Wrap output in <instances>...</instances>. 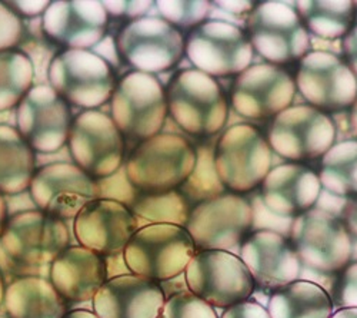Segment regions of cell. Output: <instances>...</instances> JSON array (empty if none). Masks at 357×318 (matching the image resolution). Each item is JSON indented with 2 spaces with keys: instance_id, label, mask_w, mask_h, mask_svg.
<instances>
[{
  "instance_id": "6da1fadb",
  "label": "cell",
  "mask_w": 357,
  "mask_h": 318,
  "mask_svg": "<svg viewBox=\"0 0 357 318\" xmlns=\"http://www.w3.org/2000/svg\"><path fill=\"white\" fill-rule=\"evenodd\" d=\"M197 154L183 136L159 133L135 148L126 164L130 185L142 194L174 191L190 180Z\"/></svg>"
},
{
  "instance_id": "7a4b0ae2",
  "label": "cell",
  "mask_w": 357,
  "mask_h": 318,
  "mask_svg": "<svg viewBox=\"0 0 357 318\" xmlns=\"http://www.w3.org/2000/svg\"><path fill=\"white\" fill-rule=\"evenodd\" d=\"M167 110L185 132L207 138L219 133L229 117L227 98L218 80L197 69L176 73L166 89Z\"/></svg>"
},
{
  "instance_id": "3957f363",
  "label": "cell",
  "mask_w": 357,
  "mask_h": 318,
  "mask_svg": "<svg viewBox=\"0 0 357 318\" xmlns=\"http://www.w3.org/2000/svg\"><path fill=\"white\" fill-rule=\"evenodd\" d=\"M196 250L185 226L149 224L136 231L123 256L135 275L158 282L176 278L186 271Z\"/></svg>"
},
{
  "instance_id": "277c9868",
  "label": "cell",
  "mask_w": 357,
  "mask_h": 318,
  "mask_svg": "<svg viewBox=\"0 0 357 318\" xmlns=\"http://www.w3.org/2000/svg\"><path fill=\"white\" fill-rule=\"evenodd\" d=\"M213 166L223 188L243 195L260 187L272 169V150L257 128L234 125L220 136Z\"/></svg>"
},
{
  "instance_id": "5b68a950",
  "label": "cell",
  "mask_w": 357,
  "mask_h": 318,
  "mask_svg": "<svg viewBox=\"0 0 357 318\" xmlns=\"http://www.w3.org/2000/svg\"><path fill=\"white\" fill-rule=\"evenodd\" d=\"M289 241L303 267L319 274H339L353 255V238L344 222L324 210L294 218Z\"/></svg>"
},
{
  "instance_id": "8992f818",
  "label": "cell",
  "mask_w": 357,
  "mask_h": 318,
  "mask_svg": "<svg viewBox=\"0 0 357 318\" xmlns=\"http://www.w3.org/2000/svg\"><path fill=\"white\" fill-rule=\"evenodd\" d=\"M110 108L121 133L139 142L159 135L169 112L166 91L158 78L136 71L116 85Z\"/></svg>"
},
{
  "instance_id": "52a82bcc",
  "label": "cell",
  "mask_w": 357,
  "mask_h": 318,
  "mask_svg": "<svg viewBox=\"0 0 357 318\" xmlns=\"http://www.w3.org/2000/svg\"><path fill=\"white\" fill-rule=\"evenodd\" d=\"M255 225L253 207L243 195L219 194L203 199L190 210L186 224L200 251H230L241 247Z\"/></svg>"
},
{
  "instance_id": "ba28073f",
  "label": "cell",
  "mask_w": 357,
  "mask_h": 318,
  "mask_svg": "<svg viewBox=\"0 0 357 318\" xmlns=\"http://www.w3.org/2000/svg\"><path fill=\"white\" fill-rule=\"evenodd\" d=\"M248 38L255 52L272 65L302 61L310 52L309 32L294 8L283 2H260L250 12Z\"/></svg>"
},
{
  "instance_id": "9c48e42d",
  "label": "cell",
  "mask_w": 357,
  "mask_h": 318,
  "mask_svg": "<svg viewBox=\"0 0 357 318\" xmlns=\"http://www.w3.org/2000/svg\"><path fill=\"white\" fill-rule=\"evenodd\" d=\"M185 278L189 291L213 308L227 310L249 300L256 287L241 256L230 251L196 252L185 271Z\"/></svg>"
},
{
  "instance_id": "30bf717a",
  "label": "cell",
  "mask_w": 357,
  "mask_h": 318,
  "mask_svg": "<svg viewBox=\"0 0 357 318\" xmlns=\"http://www.w3.org/2000/svg\"><path fill=\"white\" fill-rule=\"evenodd\" d=\"M52 88L68 103L92 110L110 101L116 80L102 56L83 49H66L49 66Z\"/></svg>"
},
{
  "instance_id": "8fae6325",
  "label": "cell",
  "mask_w": 357,
  "mask_h": 318,
  "mask_svg": "<svg viewBox=\"0 0 357 318\" xmlns=\"http://www.w3.org/2000/svg\"><path fill=\"white\" fill-rule=\"evenodd\" d=\"M122 59L143 73L166 72L185 55L182 32L162 17H139L122 27L116 39Z\"/></svg>"
},
{
  "instance_id": "7c38bea8",
  "label": "cell",
  "mask_w": 357,
  "mask_h": 318,
  "mask_svg": "<svg viewBox=\"0 0 357 318\" xmlns=\"http://www.w3.org/2000/svg\"><path fill=\"white\" fill-rule=\"evenodd\" d=\"M266 138L278 155L302 164L323 157L335 145L336 125L327 113L301 105L275 117Z\"/></svg>"
},
{
  "instance_id": "4fadbf2b",
  "label": "cell",
  "mask_w": 357,
  "mask_h": 318,
  "mask_svg": "<svg viewBox=\"0 0 357 318\" xmlns=\"http://www.w3.org/2000/svg\"><path fill=\"white\" fill-rule=\"evenodd\" d=\"M253 52L243 29L223 20H206L195 27L185 48L195 68L212 78L241 75L252 65Z\"/></svg>"
},
{
  "instance_id": "5bb4252c",
  "label": "cell",
  "mask_w": 357,
  "mask_h": 318,
  "mask_svg": "<svg viewBox=\"0 0 357 318\" xmlns=\"http://www.w3.org/2000/svg\"><path fill=\"white\" fill-rule=\"evenodd\" d=\"M69 150L75 165L93 180H105L121 169L125 139L112 118L99 110H84L73 121Z\"/></svg>"
},
{
  "instance_id": "9a60e30c",
  "label": "cell",
  "mask_w": 357,
  "mask_h": 318,
  "mask_svg": "<svg viewBox=\"0 0 357 318\" xmlns=\"http://www.w3.org/2000/svg\"><path fill=\"white\" fill-rule=\"evenodd\" d=\"M294 83L309 105L324 113L349 109L357 99V76L332 52H309L299 64Z\"/></svg>"
},
{
  "instance_id": "2e32d148",
  "label": "cell",
  "mask_w": 357,
  "mask_h": 318,
  "mask_svg": "<svg viewBox=\"0 0 357 318\" xmlns=\"http://www.w3.org/2000/svg\"><path fill=\"white\" fill-rule=\"evenodd\" d=\"M17 131L33 151L52 154L69 140L72 112L52 86L35 85L17 105Z\"/></svg>"
},
{
  "instance_id": "e0dca14e",
  "label": "cell",
  "mask_w": 357,
  "mask_h": 318,
  "mask_svg": "<svg viewBox=\"0 0 357 318\" xmlns=\"http://www.w3.org/2000/svg\"><path fill=\"white\" fill-rule=\"evenodd\" d=\"M69 229L62 219L33 210L12 217L0 240L16 263L46 266L69 247Z\"/></svg>"
},
{
  "instance_id": "ac0fdd59",
  "label": "cell",
  "mask_w": 357,
  "mask_h": 318,
  "mask_svg": "<svg viewBox=\"0 0 357 318\" xmlns=\"http://www.w3.org/2000/svg\"><path fill=\"white\" fill-rule=\"evenodd\" d=\"M294 94L296 83L290 72L283 66L259 64L236 76L230 99L242 117L267 120L290 108Z\"/></svg>"
},
{
  "instance_id": "d6986e66",
  "label": "cell",
  "mask_w": 357,
  "mask_h": 318,
  "mask_svg": "<svg viewBox=\"0 0 357 318\" xmlns=\"http://www.w3.org/2000/svg\"><path fill=\"white\" fill-rule=\"evenodd\" d=\"M39 211L57 219L76 218L98 198V184L73 164H52L36 171L29 187Z\"/></svg>"
},
{
  "instance_id": "ffe728a7",
  "label": "cell",
  "mask_w": 357,
  "mask_h": 318,
  "mask_svg": "<svg viewBox=\"0 0 357 318\" xmlns=\"http://www.w3.org/2000/svg\"><path fill=\"white\" fill-rule=\"evenodd\" d=\"M241 259L255 284L267 290L299 280L303 264L286 236L272 229H256L241 245Z\"/></svg>"
},
{
  "instance_id": "44dd1931",
  "label": "cell",
  "mask_w": 357,
  "mask_h": 318,
  "mask_svg": "<svg viewBox=\"0 0 357 318\" xmlns=\"http://www.w3.org/2000/svg\"><path fill=\"white\" fill-rule=\"evenodd\" d=\"M137 231V218L128 205L114 199L96 198L75 218V234L82 247L99 255L125 251Z\"/></svg>"
},
{
  "instance_id": "7402d4cb",
  "label": "cell",
  "mask_w": 357,
  "mask_h": 318,
  "mask_svg": "<svg viewBox=\"0 0 357 318\" xmlns=\"http://www.w3.org/2000/svg\"><path fill=\"white\" fill-rule=\"evenodd\" d=\"M109 23V15L96 0H56L43 13V31L68 49L87 50L98 45Z\"/></svg>"
},
{
  "instance_id": "603a6c76",
  "label": "cell",
  "mask_w": 357,
  "mask_h": 318,
  "mask_svg": "<svg viewBox=\"0 0 357 318\" xmlns=\"http://www.w3.org/2000/svg\"><path fill=\"white\" fill-rule=\"evenodd\" d=\"M264 208L283 218H297L317 204L321 182L305 164L289 162L269 171L260 185Z\"/></svg>"
},
{
  "instance_id": "cb8c5ba5",
  "label": "cell",
  "mask_w": 357,
  "mask_h": 318,
  "mask_svg": "<svg viewBox=\"0 0 357 318\" xmlns=\"http://www.w3.org/2000/svg\"><path fill=\"white\" fill-rule=\"evenodd\" d=\"M166 301L163 288L140 275H121L106 281L93 298L99 318H159Z\"/></svg>"
},
{
  "instance_id": "d4e9b609",
  "label": "cell",
  "mask_w": 357,
  "mask_h": 318,
  "mask_svg": "<svg viewBox=\"0 0 357 318\" xmlns=\"http://www.w3.org/2000/svg\"><path fill=\"white\" fill-rule=\"evenodd\" d=\"M106 264L102 255L82 245L68 247L50 264V282L65 300L95 298L106 282Z\"/></svg>"
},
{
  "instance_id": "484cf974",
  "label": "cell",
  "mask_w": 357,
  "mask_h": 318,
  "mask_svg": "<svg viewBox=\"0 0 357 318\" xmlns=\"http://www.w3.org/2000/svg\"><path fill=\"white\" fill-rule=\"evenodd\" d=\"M9 318H63L66 300L53 284L40 277H20L6 287Z\"/></svg>"
},
{
  "instance_id": "4316f807",
  "label": "cell",
  "mask_w": 357,
  "mask_h": 318,
  "mask_svg": "<svg viewBox=\"0 0 357 318\" xmlns=\"http://www.w3.org/2000/svg\"><path fill=\"white\" fill-rule=\"evenodd\" d=\"M266 308L272 318H331L333 301L320 284L299 278L275 290Z\"/></svg>"
},
{
  "instance_id": "83f0119b",
  "label": "cell",
  "mask_w": 357,
  "mask_h": 318,
  "mask_svg": "<svg viewBox=\"0 0 357 318\" xmlns=\"http://www.w3.org/2000/svg\"><path fill=\"white\" fill-rule=\"evenodd\" d=\"M35 173V151L16 128L0 125V194H22L31 187Z\"/></svg>"
},
{
  "instance_id": "f1b7e54d",
  "label": "cell",
  "mask_w": 357,
  "mask_h": 318,
  "mask_svg": "<svg viewBox=\"0 0 357 318\" xmlns=\"http://www.w3.org/2000/svg\"><path fill=\"white\" fill-rule=\"evenodd\" d=\"M294 9L306 31L321 39L344 38L356 20V5L350 0H301Z\"/></svg>"
},
{
  "instance_id": "f546056e",
  "label": "cell",
  "mask_w": 357,
  "mask_h": 318,
  "mask_svg": "<svg viewBox=\"0 0 357 318\" xmlns=\"http://www.w3.org/2000/svg\"><path fill=\"white\" fill-rule=\"evenodd\" d=\"M321 187L339 196H357V139L343 140L327 151L320 161Z\"/></svg>"
},
{
  "instance_id": "4dcf8cb0",
  "label": "cell",
  "mask_w": 357,
  "mask_h": 318,
  "mask_svg": "<svg viewBox=\"0 0 357 318\" xmlns=\"http://www.w3.org/2000/svg\"><path fill=\"white\" fill-rule=\"evenodd\" d=\"M35 65L19 50L0 52V112L17 106L33 88Z\"/></svg>"
},
{
  "instance_id": "1f68e13d",
  "label": "cell",
  "mask_w": 357,
  "mask_h": 318,
  "mask_svg": "<svg viewBox=\"0 0 357 318\" xmlns=\"http://www.w3.org/2000/svg\"><path fill=\"white\" fill-rule=\"evenodd\" d=\"M129 210L135 217L151 221L152 224H173L186 226L190 207L189 199L183 192H151L137 194Z\"/></svg>"
},
{
  "instance_id": "d6a6232c",
  "label": "cell",
  "mask_w": 357,
  "mask_h": 318,
  "mask_svg": "<svg viewBox=\"0 0 357 318\" xmlns=\"http://www.w3.org/2000/svg\"><path fill=\"white\" fill-rule=\"evenodd\" d=\"M162 19L176 29H193L204 23L212 12L207 0H160L155 3Z\"/></svg>"
},
{
  "instance_id": "836d02e7",
  "label": "cell",
  "mask_w": 357,
  "mask_h": 318,
  "mask_svg": "<svg viewBox=\"0 0 357 318\" xmlns=\"http://www.w3.org/2000/svg\"><path fill=\"white\" fill-rule=\"evenodd\" d=\"M159 318H219L212 305L190 291H178L166 298Z\"/></svg>"
},
{
  "instance_id": "e575fe53",
  "label": "cell",
  "mask_w": 357,
  "mask_h": 318,
  "mask_svg": "<svg viewBox=\"0 0 357 318\" xmlns=\"http://www.w3.org/2000/svg\"><path fill=\"white\" fill-rule=\"evenodd\" d=\"M333 305L357 308V261H350L335 280L332 288Z\"/></svg>"
},
{
  "instance_id": "d590c367",
  "label": "cell",
  "mask_w": 357,
  "mask_h": 318,
  "mask_svg": "<svg viewBox=\"0 0 357 318\" xmlns=\"http://www.w3.org/2000/svg\"><path fill=\"white\" fill-rule=\"evenodd\" d=\"M23 38V23L20 16L0 2V52L13 50Z\"/></svg>"
},
{
  "instance_id": "8d00e7d4",
  "label": "cell",
  "mask_w": 357,
  "mask_h": 318,
  "mask_svg": "<svg viewBox=\"0 0 357 318\" xmlns=\"http://www.w3.org/2000/svg\"><path fill=\"white\" fill-rule=\"evenodd\" d=\"M153 2H146V0H116V2H102V6L107 12V15H113L116 17H129L139 19L151 9Z\"/></svg>"
},
{
  "instance_id": "74e56055",
  "label": "cell",
  "mask_w": 357,
  "mask_h": 318,
  "mask_svg": "<svg viewBox=\"0 0 357 318\" xmlns=\"http://www.w3.org/2000/svg\"><path fill=\"white\" fill-rule=\"evenodd\" d=\"M222 318H272L264 305L256 301L246 300L225 311Z\"/></svg>"
},
{
  "instance_id": "f35d334b",
  "label": "cell",
  "mask_w": 357,
  "mask_h": 318,
  "mask_svg": "<svg viewBox=\"0 0 357 318\" xmlns=\"http://www.w3.org/2000/svg\"><path fill=\"white\" fill-rule=\"evenodd\" d=\"M343 52L346 57V64L357 75V24H354L350 32L343 39Z\"/></svg>"
},
{
  "instance_id": "ab89813d",
  "label": "cell",
  "mask_w": 357,
  "mask_h": 318,
  "mask_svg": "<svg viewBox=\"0 0 357 318\" xmlns=\"http://www.w3.org/2000/svg\"><path fill=\"white\" fill-rule=\"evenodd\" d=\"M12 5L24 16H39L46 12L50 2L47 0H17L12 2Z\"/></svg>"
},
{
  "instance_id": "60d3db41",
  "label": "cell",
  "mask_w": 357,
  "mask_h": 318,
  "mask_svg": "<svg viewBox=\"0 0 357 318\" xmlns=\"http://www.w3.org/2000/svg\"><path fill=\"white\" fill-rule=\"evenodd\" d=\"M344 225L350 233L351 238L357 241V196L350 202L344 211Z\"/></svg>"
},
{
  "instance_id": "b9f144b4",
  "label": "cell",
  "mask_w": 357,
  "mask_h": 318,
  "mask_svg": "<svg viewBox=\"0 0 357 318\" xmlns=\"http://www.w3.org/2000/svg\"><path fill=\"white\" fill-rule=\"evenodd\" d=\"M216 6H220L222 9L227 12H236V13H242V12H252L253 8L256 6L253 2H215Z\"/></svg>"
},
{
  "instance_id": "7bdbcfd3",
  "label": "cell",
  "mask_w": 357,
  "mask_h": 318,
  "mask_svg": "<svg viewBox=\"0 0 357 318\" xmlns=\"http://www.w3.org/2000/svg\"><path fill=\"white\" fill-rule=\"evenodd\" d=\"M8 222V208H6V201L3 195L0 194V238L3 236V231Z\"/></svg>"
},
{
  "instance_id": "ee69618b",
  "label": "cell",
  "mask_w": 357,
  "mask_h": 318,
  "mask_svg": "<svg viewBox=\"0 0 357 318\" xmlns=\"http://www.w3.org/2000/svg\"><path fill=\"white\" fill-rule=\"evenodd\" d=\"M63 318H99L95 312L84 311V310H75L70 312H66Z\"/></svg>"
},
{
  "instance_id": "f6af8a7d",
  "label": "cell",
  "mask_w": 357,
  "mask_h": 318,
  "mask_svg": "<svg viewBox=\"0 0 357 318\" xmlns=\"http://www.w3.org/2000/svg\"><path fill=\"white\" fill-rule=\"evenodd\" d=\"M331 318H357V308H340Z\"/></svg>"
},
{
  "instance_id": "bcb514c9",
  "label": "cell",
  "mask_w": 357,
  "mask_h": 318,
  "mask_svg": "<svg viewBox=\"0 0 357 318\" xmlns=\"http://www.w3.org/2000/svg\"><path fill=\"white\" fill-rule=\"evenodd\" d=\"M350 124H351V128H353L354 133L357 135V99L350 108Z\"/></svg>"
},
{
  "instance_id": "7dc6e473",
  "label": "cell",
  "mask_w": 357,
  "mask_h": 318,
  "mask_svg": "<svg viewBox=\"0 0 357 318\" xmlns=\"http://www.w3.org/2000/svg\"><path fill=\"white\" fill-rule=\"evenodd\" d=\"M5 293H6V287H5L2 271H0V305H2L5 301Z\"/></svg>"
},
{
  "instance_id": "c3c4849f",
  "label": "cell",
  "mask_w": 357,
  "mask_h": 318,
  "mask_svg": "<svg viewBox=\"0 0 357 318\" xmlns=\"http://www.w3.org/2000/svg\"><path fill=\"white\" fill-rule=\"evenodd\" d=\"M354 5H356V16H357V2H354Z\"/></svg>"
},
{
  "instance_id": "681fc988",
  "label": "cell",
  "mask_w": 357,
  "mask_h": 318,
  "mask_svg": "<svg viewBox=\"0 0 357 318\" xmlns=\"http://www.w3.org/2000/svg\"><path fill=\"white\" fill-rule=\"evenodd\" d=\"M0 318H9V317H2V315H0Z\"/></svg>"
}]
</instances>
